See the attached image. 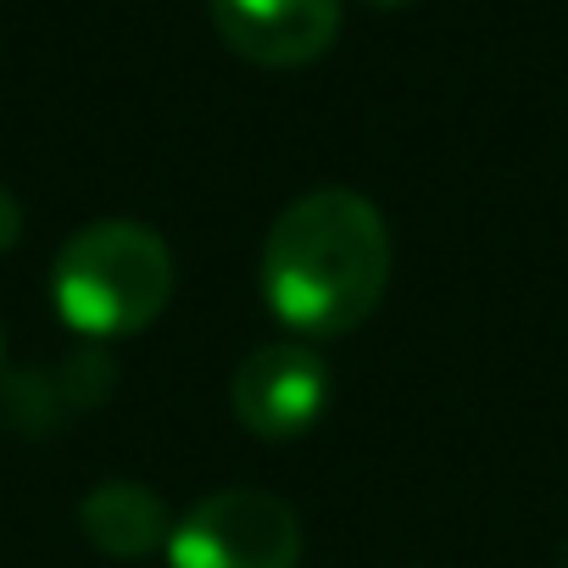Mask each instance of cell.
Wrapping results in <instances>:
<instances>
[{
    "label": "cell",
    "mask_w": 568,
    "mask_h": 568,
    "mask_svg": "<svg viewBox=\"0 0 568 568\" xmlns=\"http://www.w3.org/2000/svg\"><path fill=\"white\" fill-rule=\"evenodd\" d=\"M267 313L296 341H341L374 318L390 284L385 212L357 190H313L291 201L256 262Z\"/></svg>",
    "instance_id": "6da1fadb"
},
{
    "label": "cell",
    "mask_w": 568,
    "mask_h": 568,
    "mask_svg": "<svg viewBox=\"0 0 568 568\" xmlns=\"http://www.w3.org/2000/svg\"><path fill=\"white\" fill-rule=\"evenodd\" d=\"M51 302L62 324L90 341L140 335L173 302V251L134 217L84 223L51 262Z\"/></svg>",
    "instance_id": "7a4b0ae2"
},
{
    "label": "cell",
    "mask_w": 568,
    "mask_h": 568,
    "mask_svg": "<svg viewBox=\"0 0 568 568\" xmlns=\"http://www.w3.org/2000/svg\"><path fill=\"white\" fill-rule=\"evenodd\" d=\"M302 551L296 507L256 485L201 496L168 535V568H302Z\"/></svg>",
    "instance_id": "3957f363"
},
{
    "label": "cell",
    "mask_w": 568,
    "mask_h": 568,
    "mask_svg": "<svg viewBox=\"0 0 568 568\" xmlns=\"http://www.w3.org/2000/svg\"><path fill=\"white\" fill-rule=\"evenodd\" d=\"M229 407L245 435L267 446L302 440L329 407V363L307 341H273L245 352L229 385Z\"/></svg>",
    "instance_id": "277c9868"
},
{
    "label": "cell",
    "mask_w": 568,
    "mask_h": 568,
    "mask_svg": "<svg viewBox=\"0 0 568 568\" xmlns=\"http://www.w3.org/2000/svg\"><path fill=\"white\" fill-rule=\"evenodd\" d=\"M212 29L256 68H307L341 34V0H212Z\"/></svg>",
    "instance_id": "5b68a950"
},
{
    "label": "cell",
    "mask_w": 568,
    "mask_h": 568,
    "mask_svg": "<svg viewBox=\"0 0 568 568\" xmlns=\"http://www.w3.org/2000/svg\"><path fill=\"white\" fill-rule=\"evenodd\" d=\"M173 513L168 501L140 485V479H101L84 501H79V529L95 551L118 557V562H140L151 551H168V535H173Z\"/></svg>",
    "instance_id": "8992f818"
},
{
    "label": "cell",
    "mask_w": 568,
    "mask_h": 568,
    "mask_svg": "<svg viewBox=\"0 0 568 568\" xmlns=\"http://www.w3.org/2000/svg\"><path fill=\"white\" fill-rule=\"evenodd\" d=\"M18 234H23V206L12 201V190L0 184V251H12L18 245Z\"/></svg>",
    "instance_id": "52a82bcc"
},
{
    "label": "cell",
    "mask_w": 568,
    "mask_h": 568,
    "mask_svg": "<svg viewBox=\"0 0 568 568\" xmlns=\"http://www.w3.org/2000/svg\"><path fill=\"white\" fill-rule=\"evenodd\" d=\"M368 7H407V0H368Z\"/></svg>",
    "instance_id": "ba28073f"
}]
</instances>
